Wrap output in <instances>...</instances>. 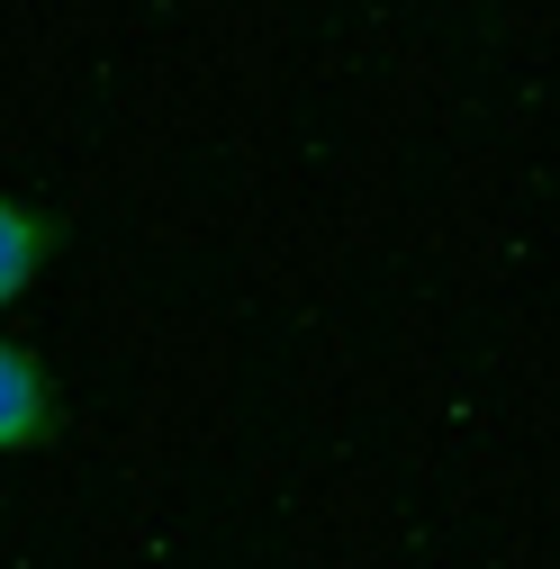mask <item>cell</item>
Here are the masks:
<instances>
[{
  "label": "cell",
  "instance_id": "7a4b0ae2",
  "mask_svg": "<svg viewBox=\"0 0 560 569\" xmlns=\"http://www.w3.org/2000/svg\"><path fill=\"white\" fill-rule=\"evenodd\" d=\"M54 218L37 199H19V190H0V308H19L37 280H46V262H54Z\"/></svg>",
  "mask_w": 560,
  "mask_h": 569
},
{
  "label": "cell",
  "instance_id": "6da1fadb",
  "mask_svg": "<svg viewBox=\"0 0 560 569\" xmlns=\"http://www.w3.org/2000/svg\"><path fill=\"white\" fill-rule=\"evenodd\" d=\"M54 443V371L37 362V343L0 335V461Z\"/></svg>",
  "mask_w": 560,
  "mask_h": 569
}]
</instances>
